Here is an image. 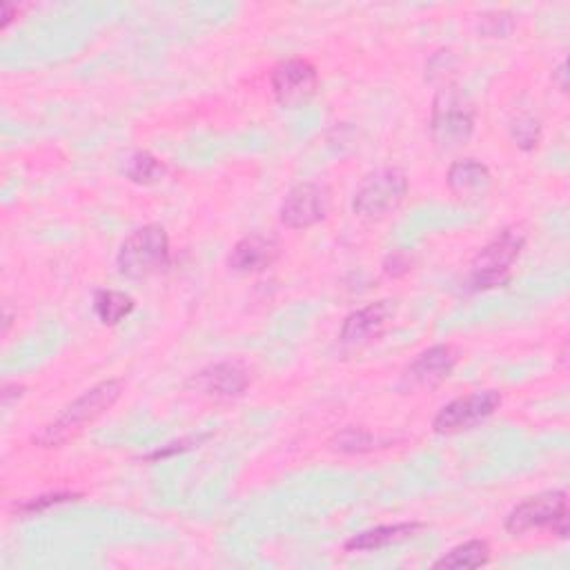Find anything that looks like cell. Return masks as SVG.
I'll list each match as a JSON object with an SVG mask.
<instances>
[{
	"label": "cell",
	"instance_id": "obj_1",
	"mask_svg": "<svg viewBox=\"0 0 570 570\" xmlns=\"http://www.w3.org/2000/svg\"><path fill=\"white\" fill-rule=\"evenodd\" d=\"M122 394L120 379H107L96 383L94 387L85 390L76 396L53 421L42 425L31 441L40 448H60L69 439L78 436L89 423L100 419Z\"/></svg>",
	"mask_w": 570,
	"mask_h": 570
},
{
	"label": "cell",
	"instance_id": "obj_2",
	"mask_svg": "<svg viewBox=\"0 0 570 570\" xmlns=\"http://www.w3.org/2000/svg\"><path fill=\"white\" fill-rule=\"evenodd\" d=\"M118 272L127 278H147L169 265V236L160 225H142L134 229L120 245L116 256Z\"/></svg>",
	"mask_w": 570,
	"mask_h": 570
},
{
	"label": "cell",
	"instance_id": "obj_3",
	"mask_svg": "<svg viewBox=\"0 0 570 570\" xmlns=\"http://www.w3.org/2000/svg\"><path fill=\"white\" fill-rule=\"evenodd\" d=\"M505 530L514 537L530 530H550L563 539L568 534L566 490H548L517 503L505 517Z\"/></svg>",
	"mask_w": 570,
	"mask_h": 570
},
{
	"label": "cell",
	"instance_id": "obj_4",
	"mask_svg": "<svg viewBox=\"0 0 570 570\" xmlns=\"http://www.w3.org/2000/svg\"><path fill=\"white\" fill-rule=\"evenodd\" d=\"M525 243V234L519 227H505L499 232L472 261L470 269V287L472 289H490L497 285H505L510 281L512 263L519 258Z\"/></svg>",
	"mask_w": 570,
	"mask_h": 570
},
{
	"label": "cell",
	"instance_id": "obj_5",
	"mask_svg": "<svg viewBox=\"0 0 570 570\" xmlns=\"http://www.w3.org/2000/svg\"><path fill=\"white\" fill-rule=\"evenodd\" d=\"M430 129L439 147L454 149L463 145L474 129V109L465 94L454 85L443 87L432 102Z\"/></svg>",
	"mask_w": 570,
	"mask_h": 570
},
{
	"label": "cell",
	"instance_id": "obj_6",
	"mask_svg": "<svg viewBox=\"0 0 570 570\" xmlns=\"http://www.w3.org/2000/svg\"><path fill=\"white\" fill-rule=\"evenodd\" d=\"M407 194V178L396 167H383L370 174L354 191L352 207L363 218H383L394 212Z\"/></svg>",
	"mask_w": 570,
	"mask_h": 570
},
{
	"label": "cell",
	"instance_id": "obj_7",
	"mask_svg": "<svg viewBox=\"0 0 570 570\" xmlns=\"http://www.w3.org/2000/svg\"><path fill=\"white\" fill-rule=\"evenodd\" d=\"M499 405H501L499 392H494V390L472 392L468 396H459V399L450 401L448 405H443L436 412L432 428L439 434H454L461 430H470L476 423L492 416L499 410Z\"/></svg>",
	"mask_w": 570,
	"mask_h": 570
},
{
	"label": "cell",
	"instance_id": "obj_8",
	"mask_svg": "<svg viewBox=\"0 0 570 570\" xmlns=\"http://www.w3.org/2000/svg\"><path fill=\"white\" fill-rule=\"evenodd\" d=\"M316 85L318 76L309 60L289 58L272 69V91L283 107H301L314 96Z\"/></svg>",
	"mask_w": 570,
	"mask_h": 570
},
{
	"label": "cell",
	"instance_id": "obj_9",
	"mask_svg": "<svg viewBox=\"0 0 570 570\" xmlns=\"http://www.w3.org/2000/svg\"><path fill=\"white\" fill-rule=\"evenodd\" d=\"M330 196L318 183H301L287 191L281 203V223L292 229H305L321 223L327 214Z\"/></svg>",
	"mask_w": 570,
	"mask_h": 570
},
{
	"label": "cell",
	"instance_id": "obj_10",
	"mask_svg": "<svg viewBox=\"0 0 570 570\" xmlns=\"http://www.w3.org/2000/svg\"><path fill=\"white\" fill-rule=\"evenodd\" d=\"M456 365V352L452 345H432L416 354V358L403 370L399 387L410 392L416 387H430L450 376Z\"/></svg>",
	"mask_w": 570,
	"mask_h": 570
},
{
	"label": "cell",
	"instance_id": "obj_11",
	"mask_svg": "<svg viewBox=\"0 0 570 570\" xmlns=\"http://www.w3.org/2000/svg\"><path fill=\"white\" fill-rule=\"evenodd\" d=\"M249 385L247 370L236 361H220L214 365H207L189 376L187 387L214 396V399H236L240 396Z\"/></svg>",
	"mask_w": 570,
	"mask_h": 570
},
{
	"label": "cell",
	"instance_id": "obj_12",
	"mask_svg": "<svg viewBox=\"0 0 570 570\" xmlns=\"http://www.w3.org/2000/svg\"><path fill=\"white\" fill-rule=\"evenodd\" d=\"M394 316V305L390 301L370 303L345 316L341 325V341L347 345H363L385 332Z\"/></svg>",
	"mask_w": 570,
	"mask_h": 570
},
{
	"label": "cell",
	"instance_id": "obj_13",
	"mask_svg": "<svg viewBox=\"0 0 570 570\" xmlns=\"http://www.w3.org/2000/svg\"><path fill=\"white\" fill-rule=\"evenodd\" d=\"M278 258V243L272 236L252 234L240 238L229 252V267L243 274L261 272Z\"/></svg>",
	"mask_w": 570,
	"mask_h": 570
},
{
	"label": "cell",
	"instance_id": "obj_14",
	"mask_svg": "<svg viewBox=\"0 0 570 570\" xmlns=\"http://www.w3.org/2000/svg\"><path fill=\"white\" fill-rule=\"evenodd\" d=\"M423 523L410 521V523H392V525H376L370 530H363L345 541V550L350 552H367V550H381L392 543H401L405 539H412Z\"/></svg>",
	"mask_w": 570,
	"mask_h": 570
},
{
	"label": "cell",
	"instance_id": "obj_15",
	"mask_svg": "<svg viewBox=\"0 0 570 570\" xmlns=\"http://www.w3.org/2000/svg\"><path fill=\"white\" fill-rule=\"evenodd\" d=\"M488 185H490V171L476 158L456 160L448 169V187L459 196L483 194Z\"/></svg>",
	"mask_w": 570,
	"mask_h": 570
},
{
	"label": "cell",
	"instance_id": "obj_16",
	"mask_svg": "<svg viewBox=\"0 0 570 570\" xmlns=\"http://www.w3.org/2000/svg\"><path fill=\"white\" fill-rule=\"evenodd\" d=\"M490 561V546L483 539H472L454 546L441 559L434 561V568H481Z\"/></svg>",
	"mask_w": 570,
	"mask_h": 570
},
{
	"label": "cell",
	"instance_id": "obj_17",
	"mask_svg": "<svg viewBox=\"0 0 570 570\" xmlns=\"http://www.w3.org/2000/svg\"><path fill=\"white\" fill-rule=\"evenodd\" d=\"M134 309V298L118 289H98L94 296V312L105 325H116Z\"/></svg>",
	"mask_w": 570,
	"mask_h": 570
},
{
	"label": "cell",
	"instance_id": "obj_18",
	"mask_svg": "<svg viewBox=\"0 0 570 570\" xmlns=\"http://www.w3.org/2000/svg\"><path fill=\"white\" fill-rule=\"evenodd\" d=\"M390 445L387 439H381L363 428H347L343 432H338L332 441V448L345 454H363V452H372L376 448H385Z\"/></svg>",
	"mask_w": 570,
	"mask_h": 570
},
{
	"label": "cell",
	"instance_id": "obj_19",
	"mask_svg": "<svg viewBox=\"0 0 570 570\" xmlns=\"http://www.w3.org/2000/svg\"><path fill=\"white\" fill-rule=\"evenodd\" d=\"M165 176V165L149 151H136L127 165V178L138 185L158 183Z\"/></svg>",
	"mask_w": 570,
	"mask_h": 570
},
{
	"label": "cell",
	"instance_id": "obj_20",
	"mask_svg": "<svg viewBox=\"0 0 570 570\" xmlns=\"http://www.w3.org/2000/svg\"><path fill=\"white\" fill-rule=\"evenodd\" d=\"M76 499H80L78 492H67V490L65 492H47V494H38V497H31V499H24V501L16 503L13 510L20 517H33V514L45 512V510H49L53 505L69 503V501H76Z\"/></svg>",
	"mask_w": 570,
	"mask_h": 570
},
{
	"label": "cell",
	"instance_id": "obj_21",
	"mask_svg": "<svg viewBox=\"0 0 570 570\" xmlns=\"http://www.w3.org/2000/svg\"><path fill=\"white\" fill-rule=\"evenodd\" d=\"M539 134H541L539 122H537L534 118H530V116H523V118H519V120L512 125V138H514L517 145L523 147V149L537 147Z\"/></svg>",
	"mask_w": 570,
	"mask_h": 570
},
{
	"label": "cell",
	"instance_id": "obj_22",
	"mask_svg": "<svg viewBox=\"0 0 570 570\" xmlns=\"http://www.w3.org/2000/svg\"><path fill=\"white\" fill-rule=\"evenodd\" d=\"M385 272L390 274V276H401V274H405V272H410V261L403 256V254H392V256H387L385 258Z\"/></svg>",
	"mask_w": 570,
	"mask_h": 570
},
{
	"label": "cell",
	"instance_id": "obj_23",
	"mask_svg": "<svg viewBox=\"0 0 570 570\" xmlns=\"http://www.w3.org/2000/svg\"><path fill=\"white\" fill-rule=\"evenodd\" d=\"M13 11H16V7H13V4H7V2H2V4H0V18H2V27H7V24H9V20H11Z\"/></svg>",
	"mask_w": 570,
	"mask_h": 570
},
{
	"label": "cell",
	"instance_id": "obj_24",
	"mask_svg": "<svg viewBox=\"0 0 570 570\" xmlns=\"http://www.w3.org/2000/svg\"><path fill=\"white\" fill-rule=\"evenodd\" d=\"M557 76H559V85H561V89L566 91V87H568V85H566V62H561V65H559Z\"/></svg>",
	"mask_w": 570,
	"mask_h": 570
}]
</instances>
